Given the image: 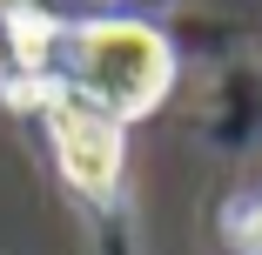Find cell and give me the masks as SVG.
<instances>
[{
	"label": "cell",
	"mask_w": 262,
	"mask_h": 255,
	"mask_svg": "<svg viewBox=\"0 0 262 255\" xmlns=\"http://www.w3.org/2000/svg\"><path fill=\"white\" fill-rule=\"evenodd\" d=\"M7 14H20V0H0V20H7Z\"/></svg>",
	"instance_id": "277c9868"
},
{
	"label": "cell",
	"mask_w": 262,
	"mask_h": 255,
	"mask_svg": "<svg viewBox=\"0 0 262 255\" xmlns=\"http://www.w3.org/2000/svg\"><path fill=\"white\" fill-rule=\"evenodd\" d=\"M61 74H68L74 101H88L115 121H135V114L162 108V94L175 81V54L141 20H81L61 40Z\"/></svg>",
	"instance_id": "6da1fadb"
},
{
	"label": "cell",
	"mask_w": 262,
	"mask_h": 255,
	"mask_svg": "<svg viewBox=\"0 0 262 255\" xmlns=\"http://www.w3.org/2000/svg\"><path fill=\"white\" fill-rule=\"evenodd\" d=\"M40 47H47V34H40L34 20H20V14H7V20H0V94L40 67Z\"/></svg>",
	"instance_id": "3957f363"
},
{
	"label": "cell",
	"mask_w": 262,
	"mask_h": 255,
	"mask_svg": "<svg viewBox=\"0 0 262 255\" xmlns=\"http://www.w3.org/2000/svg\"><path fill=\"white\" fill-rule=\"evenodd\" d=\"M47 134H54L61 175L81 195H94V201L115 195V181H121V121L115 114H101V108H88V101L61 94L54 108H47Z\"/></svg>",
	"instance_id": "7a4b0ae2"
}]
</instances>
